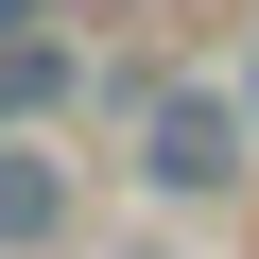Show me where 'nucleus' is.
<instances>
[{
	"instance_id": "f257e3e1",
	"label": "nucleus",
	"mask_w": 259,
	"mask_h": 259,
	"mask_svg": "<svg viewBox=\"0 0 259 259\" xmlns=\"http://www.w3.org/2000/svg\"><path fill=\"white\" fill-rule=\"evenodd\" d=\"M156 173L173 190H225L242 173V104H156Z\"/></svg>"
},
{
	"instance_id": "f03ea898",
	"label": "nucleus",
	"mask_w": 259,
	"mask_h": 259,
	"mask_svg": "<svg viewBox=\"0 0 259 259\" xmlns=\"http://www.w3.org/2000/svg\"><path fill=\"white\" fill-rule=\"evenodd\" d=\"M52 207H69V190H52V173H35V156H0V242H35V225H52Z\"/></svg>"
},
{
	"instance_id": "7ed1b4c3",
	"label": "nucleus",
	"mask_w": 259,
	"mask_h": 259,
	"mask_svg": "<svg viewBox=\"0 0 259 259\" xmlns=\"http://www.w3.org/2000/svg\"><path fill=\"white\" fill-rule=\"evenodd\" d=\"M52 87H69V52H35V35L0 52V121H18V104H52Z\"/></svg>"
}]
</instances>
